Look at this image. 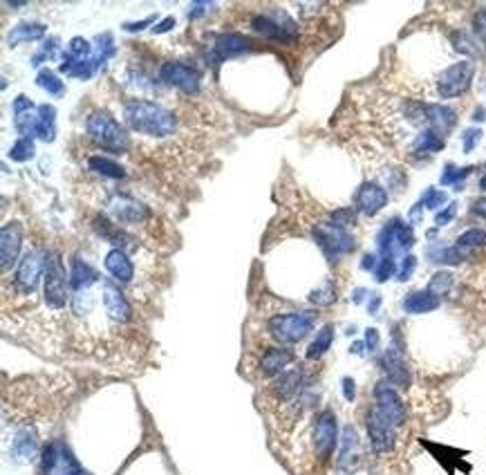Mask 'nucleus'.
I'll list each match as a JSON object with an SVG mask.
<instances>
[{"label":"nucleus","instance_id":"nucleus-1","mask_svg":"<svg viewBox=\"0 0 486 475\" xmlns=\"http://www.w3.org/2000/svg\"><path fill=\"white\" fill-rule=\"evenodd\" d=\"M48 252L50 249L45 247H32L22 254L18 267L11 274V285L3 282V305L11 301V310H25L27 303H36L39 289L45 282Z\"/></svg>","mask_w":486,"mask_h":475},{"label":"nucleus","instance_id":"nucleus-2","mask_svg":"<svg viewBox=\"0 0 486 475\" xmlns=\"http://www.w3.org/2000/svg\"><path fill=\"white\" fill-rule=\"evenodd\" d=\"M123 123L137 135H146L153 139L171 137L177 130V115L166 106L157 104V101L146 99H132L123 104L121 110Z\"/></svg>","mask_w":486,"mask_h":475},{"label":"nucleus","instance_id":"nucleus-3","mask_svg":"<svg viewBox=\"0 0 486 475\" xmlns=\"http://www.w3.org/2000/svg\"><path fill=\"white\" fill-rule=\"evenodd\" d=\"M316 321H319V312L316 310H298L287 314H274L267 321V334L271 341L278 345H293L307 336Z\"/></svg>","mask_w":486,"mask_h":475},{"label":"nucleus","instance_id":"nucleus-4","mask_svg":"<svg viewBox=\"0 0 486 475\" xmlns=\"http://www.w3.org/2000/svg\"><path fill=\"white\" fill-rule=\"evenodd\" d=\"M85 132L97 146L112 153H126L130 149V135L121 123L104 110H97L85 119Z\"/></svg>","mask_w":486,"mask_h":475},{"label":"nucleus","instance_id":"nucleus-5","mask_svg":"<svg viewBox=\"0 0 486 475\" xmlns=\"http://www.w3.org/2000/svg\"><path fill=\"white\" fill-rule=\"evenodd\" d=\"M366 431L372 446V453L377 457H388L392 455L399 446V428L390 424L375 406H370L366 413Z\"/></svg>","mask_w":486,"mask_h":475},{"label":"nucleus","instance_id":"nucleus-6","mask_svg":"<svg viewBox=\"0 0 486 475\" xmlns=\"http://www.w3.org/2000/svg\"><path fill=\"white\" fill-rule=\"evenodd\" d=\"M372 397H375V404L372 406H375L390 424H394L397 428L405 426V422H408V406H405L401 394L388 379H381L377 383L375 390H372Z\"/></svg>","mask_w":486,"mask_h":475},{"label":"nucleus","instance_id":"nucleus-7","mask_svg":"<svg viewBox=\"0 0 486 475\" xmlns=\"http://www.w3.org/2000/svg\"><path fill=\"white\" fill-rule=\"evenodd\" d=\"M106 211L112 218V222L119 224V227H137V224L151 220L148 207L130 195H121V193H110L106 202Z\"/></svg>","mask_w":486,"mask_h":475},{"label":"nucleus","instance_id":"nucleus-8","mask_svg":"<svg viewBox=\"0 0 486 475\" xmlns=\"http://www.w3.org/2000/svg\"><path fill=\"white\" fill-rule=\"evenodd\" d=\"M473 74H475V65L471 61H459L453 63L450 67L439 74L435 78V92L439 99H455L459 95H464L471 81H473Z\"/></svg>","mask_w":486,"mask_h":475},{"label":"nucleus","instance_id":"nucleus-9","mask_svg":"<svg viewBox=\"0 0 486 475\" xmlns=\"http://www.w3.org/2000/svg\"><path fill=\"white\" fill-rule=\"evenodd\" d=\"M314 240L319 242V247L325 252L327 258H338V256H345L349 252H354V235L349 233L347 229L343 227H336V224H332L330 220L327 222H321L316 224L314 229Z\"/></svg>","mask_w":486,"mask_h":475},{"label":"nucleus","instance_id":"nucleus-10","mask_svg":"<svg viewBox=\"0 0 486 475\" xmlns=\"http://www.w3.org/2000/svg\"><path fill=\"white\" fill-rule=\"evenodd\" d=\"M338 428H336V415L325 408L314 417V428H312V448L314 455L319 460H330L336 446Z\"/></svg>","mask_w":486,"mask_h":475},{"label":"nucleus","instance_id":"nucleus-11","mask_svg":"<svg viewBox=\"0 0 486 475\" xmlns=\"http://www.w3.org/2000/svg\"><path fill=\"white\" fill-rule=\"evenodd\" d=\"M363 464V448H361V437L354 426H345L341 435V446L336 455V473L338 475H356Z\"/></svg>","mask_w":486,"mask_h":475},{"label":"nucleus","instance_id":"nucleus-12","mask_svg":"<svg viewBox=\"0 0 486 475\" xmlns=\"http://www.w3.org/2000/svg\"><path fill=\"white\" fill-rule=\"evenodd\" d=\"M160 78L166 85H173V88L182 90V92H186V95H197L200 92L202 74H200L197 67L188 65V63H179V61L162 63Z\"/></svg>","mask_w":486,"mask_h":475},{"label":"nucleus","instance_id":"nucleus-13","mask_svg":"<svg viewBox=\"0 0 486 475\" xmlns=\"http://www.w3.org/2000/svg\"><path fill=\"white\" fill-rule=\"evenodd\" d=\"M377 242H379V252L383 254V258L386 256L394 258V254H401L415 245V233L408 224H403L401 220H390L386 227L381 229Z\"/></svg>","mask_w":486,"mask_h":475},{"label":"nucleus","instance_id":"nucleus-14","mask_svg":"<svg viewBox=\"0 0 486 475\" xmlns=\"http://www.w3.org/2000/svg\"><path fill=\"white\" fill-rule=\"evenodd\" d=\"M22 249V222L7 220L0 233V260H3V276H9V269L18 267V256Z\"/></svg>","mask_w":486,"mask_h":475},{"label":"nucleus","instance_id":"nucleus-15","mask_svg":"<svg viewBox=\"0 0 486 475\" xmlns=\"http://www.w3.org/2000/svg\"><path fill=\"white\" fill-rule=\"evenodd\" d=\"M293 361H296V354H293L287 345H269L263 350V354L258 357L256 372H258V377H263V379H276L293 364Z\"/></svg>","mask_w":486,"mask_h":475},{"label":"nucleus","instance_id":"nucleus-16","mask_svg":"<svg viewBox=\"0 0 486 475\" xmlns=\"http://www.w3.org/2000/svg\"><path fill=\"white\" fill-rule=\"evenodd\" d=\"M104 267L112 276V280L121 287H132L134 285V276H137V267H134V260L130 254H126L123 249H110L104 258Z\"/></svg>","mask_w":486,"mask_h":475},{"label":"nucleus","instance_id":"nucleus-17","mask_svg":"<svg viewBox=\"0 0 486 475\" xmlns=\"http://www.w3.org/2000/svg\"><path fill=\"white\" fill-rule=\"evenodd\" d=\"M381 366H383V370H386V379L392 383V386H399V388L410 386V370H408V366H405L401 347L390 345L381 357Z\"/></svg>","mask_w":486,"mask_h":475},{"label":"nucleus","instance_id":"nucleus-18","mask_svg":"<svg viewBox=\"0 0 486 475\" xmlns=\"http://www.w3.org/2000/svg\"><path fill=\"white\" fill-rule=\"evenodd\" d=\"M354 205H356L354 207L356 211H361L363 216L372 218L388 205V193H386V188L379 186L377 182H366L363 186L356 191Z\"/></svg>","mask_w":486,"mask_h":475},{"label":"nucleus","instance_id":"nucleus-19","mask_svg":"<svg viewBox=\"0 0 486 475\" xmlns=\"http://www.w3.org/2000/svg\"><path fill=\"white\" fill-rule=\"evenodd\" d=\"M249 45H251V41H249L247 36H242V34H222V36L216 39V45H213V52H216V56L222 61V59H231V56H238L242 52L249 50Z\"/></svg>","mask_w":486,"mask_h":475},{"label":"nucleus","instance_id":"nucleus-20","mask_svg":"<svg viewBox=\"0 0 486 475\" xmlns=\"http://www.w3.org/2000/svg\"><path fill=\"white\" fill-rule=\"evenodd\" d=\"M439 305H442V298L428 289L412 291L403 298V310L408 314H428V312L439 310Z\"/></svg>","mask_w":486,"mask_h":475},{"label":"nucleus","instance_id":"nucleus-21","mask_svg":"<svg viewBox=\"0 0 486 475\" xmlns=\"http://www.w3.org/2000/svg\"><path fill=\"white\" fill-rule=\"evenodd\" d=\"M88 168L92 173L101 175V177H110V179H121L126 177V168L121 164H117L115 160H110L106 155H90L88 157Z\"/></svg>","mask_w":486,"mask_h":475},{"label":"nucleus","instance_id":"nucleus-22","mask_svg":"<svg viewBox=\"0 0 486 475\" xmlns=\"http://www.w3.org/2000/svg\"><path fill=\"white\" fill-rule=\"evenodd\" d=\"M332 341H334V325H323L321 332H316V338L310 343L307 352H305V359L319 361L327 350L332 347Z\"/></svg>","mask_w":486,"mask_h":475},{"label":"nucleus","instance_id":"nucleus-23","mask_svg":"<svg viewBox=\"0 0 486 475\" xmlns=\"http://www.w3.org/2000/svg\"><path fill=\"white\" fill-rule=\"evenodd\" d=\"M56 110L52 106H39V126L34 137H41L43 142H52L56 135Z\"/></svg>","mask_w":486,"mask_h":475},{"label":"nucleus","instance_id":"nucleus-24","mask_svg":"<svg viewBox=\"0 0 486 475\" xmlns=\"http://www.w3.org/2000/svg\"><path fill=\"white\" fill-rule=\"evenodd\" d=\"M45 36V25H39V22H32V25H18L9 32V43L18 45V43H27V41H39Z\"/></svg>","mask_w":486,"mask_h":475},{"label":"nucleus","instance_id":"nucleus-25","mask_svg":"<svg viewBox=\"0 0 486 475\" xmlns=\"http://www.w3.org/2000/svg\"><path fill=\"white\" fill-rule=\"evenodd\" d=\"M455 285V274H450V271H437V274L431 278V282H428V291L437 294L439 298L446 296V294L450 291V287Z\"/></svg>","mask_w":486,"mask_h":475},{"label":"nucleus","instance_id":"nucleus-26","mask_svg":"<svg viewBox=\"0 0 486 475\" xmlns=\"http://www.w3.org/2000/svg\"><path fill=\"white\" fill-rule=\"evenodd\" d=\"M457 247L468 252V249H482L486 247V231L484 229H468L457 238Z\"/></svg>","mask_w":486,"mask_h":475},{"label":"nucleus","instance_id":"nucleus-27","mask_svg":"<svg viewBox=\"0 0 486 475\" xmlns=\"http://www.w3.org/2000/svg\"><path fill=\"white\" fill-rule=\"evenodd\" d=\"M36 149H34V139L32 137H20L14 146L9 149V157L11 162H27L34 157Z\"/></svg>","mask_w":486,"mask_h":475},{"label":"nucleus","instance_id":"nucleus-28","mask_svg":"<svg viewBox=\"0 0 486 475\" xmlns=\"http://www.w3.org/2000/svg\"><path fill=\"white\" fill-rule=\"evenodd\" d=\"M36 83L43 90H48V92L54 95V97L63 95V81H59V76H56L52 70H41L39 76H36Z\"/></svg>","mask_w":486,"mask_h":475},{"label":"nucleus","instance_id":"nucleus-29","mask_svg":"<svg viewBox=\"0 0 486 475\" xmlns=\"http://www.w3.org/2000/svg\"><path fill=\"white\" fill-rule=\"evenodd\" d=\"M310 301H312L314 305H321V308H325V305H332V303L336 301V287H334V282L327 280L325 285H321L316 291H312Z\"/></svg>","mask_w":486,"mask_h":475},{"label":"nucleus","instance_id":"nucleus-30","mask_svg":"<svg viewBox=\"0 0 486 475\" xmlns=\"http://www.w3.org/2000/svg\"><path fill=\"white\" fill-rule=\"evenodd\" d=\"M450 41H453L455 50L461 52V54H468V56H475L478 54L475 41H473L468 34H464V32H455L453 36H450Z\"/></svg>","mask_w":486,"mask_h":475},{"label":"nucleus","instance_id":"nucleus-31","mask_svg":"<svg viewBox=\"0 0 486 475\" xmlns=\"http://www.w3.org/2000/svg\"><path fill=\"white\" fill-rule=\"evenodd\" d=\"M330 222L336 224V227H343V229L352 227V224L356 222V209H338L330 216Z\"/></svg>","mask_w":486,"mask_h":475},{"label":"nucleus","instance_id":"nucleus-32","mask_svg":"<svg viewBox=\"0 0 486 475\" xmlns=\"http://www.w3.org/2000/svg\"><path fill=\"white\" fill-rule=\"evenodd\" d=\"M394 271H397V265H394V258L386 256V258L379 260V265H377V269H375V278H377L379 282H386V280H390V278L394 276Z\"/></svg>","mask_w":486,"mask_h":475},{"label":"nucleus","instance_id":"nucleus-33","mask_svg":"<svg viewBox=\"0 0 486 475\" xmlns=\"http://www.w3.org/2000/svg\"><path fill=\"white\" fill-rule=\"evenodd\" d=\"M444 202H446V193L444 191H437V188H428L422 195V207H426V209H439Z\"/></svg>","mask_w":486,"mask_h":475},{"label":"nucleus","instance_id":"nucleus-34","mask_svg":"<svg viewBox=\"0 0 486 475\" xmlns=\"http://www.w3.org/2000/svg\"><path fill=\"white\" fill-rule=\"evenodd\" d=\"M90 52H92V48H90V43L85 39H72L70 48H67V54L76 61H83V56H88Z\"/></svg>","mask_w":486,"mask_h":475},{"label":"nucleus","instance_id":"nucleus-35","mask_svg":"<svg viewBox=\"0 0 486 475\" xmlns=\"http://www.w3.org/2000/svg\"><path fill=\"white\" fill-rule=\"evenodd\" d=\"M471 171H473V166H466V168H455L453 164H448V166H446V171H444V175H442V184H455V182H459L461 177H466Z\"/></svg>","mask_w":486,"mask_h":475},{"label":"nucleus","instance_id":"nucleus-36","mask_svg":"<svg viewBox=\"0 0 486 475\" xmlns=\"http://www.w3.org/2000/svg\"><path fill=\"white\" fill-rule=\"evenodd\" d=\"M415 267H417V258H415V256H405L403 263H401V267H399V271H397V278H399L401 282H405V280H408V278L412 276Z\"/></svg>","mask_w":486,"mask_h":475},{"label":"nucleus","instance_id":"nucleus-37","mask_svg":"<svg viewBox=\"0 0 486 475\" xmlns=\"http://www.w3.org/2000/svg\"><path fill=\"white\" fill-rule=\"evenodd\" d=\"M480 139H482V130H480V128L466 130V132H464V139H461V144H464V153H471L473 149H475Z\"/></svg>","mask_w":486,"mask_h":475},{"label":"nucleus","instance_id":"nucleus-38","mask_svg":"<svg viewBox=\"0 0 486 475\" xmlns=\"http://www.w3.org/2000/svg\"><path fill=\"white\" fill-rule=\"evenodd\" d=\"M455 213H457V205H455V202H450V205L442 213H437V216H435V224H437V227H446V224L455 218Z\"/></svg>","mask_w":486,"mask_h":475},{"label":"nucleus","instance_id":"nucleus-39","mask_svg":"<svg viewBox=\"0 0 486 475\" xmlns=\"http://www.w3.org/2000/svg\"><path fill=\"white\" fill-rule=\"evenodd\" d=\"M34 108L32 101L25 97V95H20L16 101H14V106H11V110H14V115H25V112H29Z\"/></svg>","mask_w":486,"mask_h":475},{"label":"nucleus","instance_id":"nucleus-40","mask_svg":"<svg viewBox=\"0 0 486 475\" xmlns=\"http://www.w3.org/2000/svg\"><path fill=\"white\" fill-rule=\"evenodd\" d=\"M379 343H381V338H379V330H375V327H370V330H366V345L370 352H377L379 350Z\"/></svg>","mask_w":486,"mask_h":475},{"label":"nucleus","instance_id":"nucleus-41","mask_svg":"<svg viewBox=\"0 0 486 475\" xmlns=\"http://www.w3.org/2000/svg\"><path fill=\"white\" fill-rule=\"evenodd\" d=\"M343 397L347 399V401H354L356 399V383H354V379L352 377H343Z\"/></svg>","mask_w":486,"mask_h":475},{"label":"nucleus","instance_id":"nucleus-42","mask_svg":"<svg viewBox=\"0 0 486 475\" xmlns=\"http://www.w3.org/2000/svg\"><path fill=\"white\" fill-rule=\"evenodd\" d=\"M173 25H175V18H173V16H168V18H164L157 27H153V34H166V32L171 29Z\"/></svg>","mask_w":486,"mask_h":475},{"label":"nucleus","instance_id":"nucleus-43","mask_svg":"<svg viewBox=\"0 0 486 475\" xmlns=\"http://www.w3.org/2000/svg\"><path fill=\"white\" fill-rule=\"evenodd\" d=\"M377 256H372V254H368V256H363V263H361V267H363V269H372V271H375L377 269Z\"/></svg>","mask_w":486,"mask_h":475},{"label":"nucleus","instance_id":"nucleus-44","mask_svg":"<svg viewBox=\"0 0 486 475\" xmlns=\"http://www.w3.org/2000/svg\"><path fill=\"white\" fill-rule=\"evenodd\" d=\"M473 211H475L480 218H484V220H486V198L478 200L475 205H473Z\"/></svg>","mask_w":486,"mask_h":475},{"label":"nucleus","instance_id":"nucleus-45","mask_svg":"<svg viewBox=\"0 0 486 475\" xmlns=\"http://www.w3.org/2000/svg\"><path fill=\"white\" fill-rule=\"evenodd\" d=\"M153 22V18H146V20H141V22H132V25H123V29H128V32H139V29H144L146 25H151Z\"/></svg>","mask_w":486,"mask_h":475},{"label":"nucleus","instance_id":"nucleus-46","mask_svg":"<svg viewBox=\"0 0 486 475\" xmlns=\"http://www.w3.org/2000/svg\"><path fill=\"white\" fill-rule=\"evenodd\" d=\"M379 305H381V298H379V294H375V298H372V303H370V312L375 314L379 310Z\"/></svg>","mask_w":486,"mask_h":475},{"label":"nucleus","instance_id":"nucleus-47","mask_svg":"<svg viewBox=\"0 0 486 475\" xmlns=\"http://www.w3.org/2000/svg\"><path fill=\"white\" fill-rule=\"evenodd\" d=\"M473 119H475V121H484V108H478L475 115H473Z\"/></svg>","mask_w":486,"mask_h":475},{"label":"nucleus","instance_id":"nucleus-48","mask_svg":"<svg viewBox=\"0 0 486 475\" xmlns=\"http://www.w3.org/2000/svg\"><path fill=\"white\" fill-rule=\"evenodd\" d=\"M352 352L354 354H363V343H354L352 345Z\"/></svg>","mask_w":486,"mask_h":475},{"label":"nucleus","instance_id":"nucleus-49","mask_svg":"<svg viewBox=\"0 0 486 475\" xmlns=\"http://www.w3.org/2000/svg\"><path fill=\"white\" fill-rule=\"evenodd\" d=\"M480 188H482V191H486V175L480 179Z\"/></svg>","mask_w":486,"mask_h":475},{"label":"nucleus","instance_id":"nucleus-50","mask_svg":"<svg viewBox=\"0 0 486 475\" xmlns=\"http://www.w3.org/2000/svg\"><path fill=\"white\" fill-rule=\"evenodd\" d=\"M484 14H486V11H484Z\"/></svg>","mask_w":486,"mask_h":475}]
</instances>
